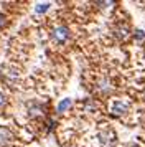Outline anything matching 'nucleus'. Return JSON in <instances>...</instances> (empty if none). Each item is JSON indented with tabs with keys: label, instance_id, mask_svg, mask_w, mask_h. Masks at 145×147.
<instances>
[{
	"label": "nucleus",
	"instance_id": "nucleus-1",
	"mask_svg": "<svg viewBox=\"0 0 145 147\" xmlns=\"http://www.w3.org/2000/svg\"><path fill=\"white\" fill-rule=\"evenodd\" d=\"M50 36H51L53 43H56V45H64L66 41L69 40V36H71V32H69V28L66 27V25H54L51 28V32H50Z\"/></svg>",
	"mask_w": 145,
	"mask_h": 147
},
{
	"label": "nucleus",
	"instance_id": "nucleus-2",
	"mask_svg": "<svg viewBox=\"0 0 145 147\" xmlns=\"http://www.w3.org/2000/svg\"><path fill=\"white\" fill-rule=\"evenodd\" d=\"M111 113L117 117H124L127 114L130 113V106L122 99H114L111 102Z\"/></svg>",
	"mask_w": 145,
	"mask_h": 147
},
{
	"label": "nucleus",
	"instance_id": "nucleus-3",
	"mask_svg": "<svg viewBox=\"0 0 145 147\" xmlns=\"http://www.w3.org/2000/svg\"><path fill=\"white\" fill-rule=\"evenodd\" d=\"M117 140V136L112 129H104L102 132L99 134V142L102 147H112Z\"/></svg>",
	"mask_w": 145,
	"mask_h": 147
},
{
	"label": "nucleus",
	"instance_id": "nucleus-4",
	"mask_svg": "<svg viewBox=\"0 0 145 147\" xmlns=\"http://www.w3.org/2000/svg\"><path fill=\"white\" fill-rule=\"evenodd\" d=\"M12 139H13V134H12V131H10L8 127L0 126V147L8 146V144L12 142Z\"/></svg>",
	"mask_w": 145,
	"mask_h": 147
},
{
	"label": "nucleus",
	"instance_id": "nucleus-5",
	"mask_svg": "<svg viewBox=\"0 0 145 147\" xmlns=\"http://www.w3.org/2000/svg\"><path fill=\"white\" fill-rule=\"evenodd\" d=\"M68 107H71V101H69V99L61 101V102H59V106H58V113H64Z\"/></svg>",
	"mask_w": 145,
	"mask_h": 147
},
{
	"label": "nucleus",
	"instance_id": "nucleus-6",
	"mask_svg": "<svg viewBox=\"0 0 145 147\" xmlns=\"http://www.w3.org/2000/svg\"><path fill=\"white\" fill-rule=\"evenodd\" d=\"M48 7H50V3H40V5H36V8H35V10H36L38 13H43V12H46V10H48Z\"/></svg>",
	"mask_w": 145,
	"mask_h": 147
},
{
	"label": "nucleus",
	"instance_id": "nucleus-7",
	"mask_svg": "<svg viewBox=\"0 0 145 147\" xmlns=\"http://www.w3.org/2000/svg\"><path fill=\"white\" fill-rule=\"evenodd\" d=\"M7 104V98H5V94L2 93V91H0V109H2V107L5 106Z\"/></svg>",
	"mask_w": 145,
	"mask_h": 147
},
{
	"label": "nucleus",
	"instance_id": "nucleus-8",
	"mask_svg": "<svg viewBox=\"0 0 145 147\" xmlns=\"http://www.w3.org/2000/svg\"><path fill=\"white\" fill-rule=\"evenodd\" d=\"M3 23H5V17H3V15L0 13V28L3 27Z\"/></svg>",
	"mask_w": 145,
	"mask_h": 147
},
{
	"label": "nucleus",
	"instance_id": "nucleus-9",
	"mask_svg": "<svg viewBox=\"0 0 145 147\" xmlns=\"http://www.w3.org/2000/svg\"><path fill=\"white\" fill-rule=\"evenodd\" d=\"M140 96H142V99L145 101V89H144V91H142V94H140Z\"/></svg>",
	"mask_w": 145,
	"mask_h": 147
}]
</instances>
